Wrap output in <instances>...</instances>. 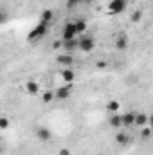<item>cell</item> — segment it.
I'll list each match as a JSON object with an SVG mask.
<instances>
[{"label":"cell","mask_w":153,"mask_h":155,"mask_svg":"<svg viewBox=\"0 0 153 155\" xmlns=\"http://www.w3.org/2000/svg\"><path fill=\"white\" fill-rule=\"evenodd\" d=\"M70 92H72V83H69L67 87H61L56 90V99H67L70 97Z\"/></svg>","instance_id":"cell-4"},{"label":"cell","mask_w":153,"mask_h":155,"mask_svg":"<svg viewBox=\"0 0 153 155\" xmlns=\"http://www.w3.org/2000/svg\"><path fill=\"white\" fill-rule=\"evenodd\" d=\"M150 126H151V130H153V112H151V116H150V123H148Z\"/></svg>","instance_id":"cell-28"},{"label":"cell","mask_w":153,"mask_h":155,"mask_svg":"<svg viewBox=\"0 0 153 155\" xmlns=\"http://www.w3.org/2000/svg\"><path fill=\"white\" fill-rule=\"evenodd\" d=\"M148 123H150V117L146 116V114H137V116H135V124H137V126L142 128V126H146Z\"/></svg>","instance_id":"cell-13"},{"label":"cell","mask_w":153,"mask_h":155,"mask_svg":"<svg viewBox=\"0 0 153 155\" xmlns=\"http://www.w3.org/2000/svg\"><path fill=\"white\" fill-rule=\"evenodd\" d=\"M56 61L58 63H63V65H72L74 63V58H72V54H60L56 58Z\"/></svg>","instance_id":"cell-9"},{"label":"cell","mask_w":153,"mask_h":155,"mask_svg":"<svg viewBox=\"0 0 153 155\" xmlns=\"http://www.w3.org/2000/svg\"><path fill=\"white\" fill-rule=\"evenodd\" d=\"M77 33V27H76V22H69V24H65V27H63V41H67V40H74L76 38Z\"/></svg>","instance_id":"cell-1"},{"label":"cell","mask_w":153,"mask_h":155,"mask_svg":"<svg viewBox=\"0 0 153 155\" xmlns=\"http://www.w3.org/2000/svg\"><path fill=\"white\" fill-rule=\"evenodd\" d=\"M63 49L67 51V52H70V51H74V49H79V40H67V41H63Z\"/></svg>","instance_id":"cell-8"},{"label":"cell","mask_w":153,"mask_h":155,"mask_svg":"<svg viewBox=\"0 0 153 155\" xmlns=\"http://www.w3.org/2000/svg\"><path fill=\"white\" fill-rule=\"evenodd\" d=\"M77 2H81V0H69V7H72V5H76Z\"/></svg>","instance_id":"cell-27"},{"label":"cell","mask_w":153,"mask_h":155,"mask_svg":"<svg viewBox=\"0 0 153 155\" xmlns=\"http://www.w3.org/2000/svg\"><path fill=\"white\" fill-rule=\"evenodd\" d=\"M126 5H128V0H112L108 4V9H110V13L119 15V13H122L126 9Z\"/></svg>","instance_id":"cell-2"},{"label":"cell","mask_w":153,"mask_h":155,"mask_svg":"<svg viewBox=\"0 0 153 155\" xmlns=\"http://www.w3.org/2000/svg\"><path fill=\"white\" fill-rule=\"evenodd\" d=\"M5 18H7V13H5V9H2V15H0V22H5Z\"/></svg>","instance_id":"cell-25"},{"label":"cell","mask_w":153,"mask_h":155,"mask_svg":"<svg viewBox=\"0 0 153 155\" xmlns=\"http://www.w3.org/2000/svg\"><path fill=\"white\" fill-rule=\"evenodd\" d=\"M76 27H77V33L81 35V33H85L86 31V20H76Z\"/></svg>","instance_id":"cell-18"},{"label":"cell","mask_w":153,"mask_h":155,"mask_svg":"<svg viewBox=\"0 0 153 155\" xmlns=\"http://www.w3.org/2000/svg\"><path fill=\"white\" fill-rule=\"evenodd\" d=\"M108 123H110V126L119 128V126H122V116H117V114H114V116L108 119Z\"/></svg>","instance_id":"cell-15"},{"label":"cell","mask_w":153,"mask_h":155,"mask_svg":"<svg viewBox=\"0 0 153 155\" xmlns=\"http://www.w3.org/2000/svg\"><path fill=\"white\" fill-rule=\"evenodd\" d=\"M151 126H142V132H141V135L144 137V139H148V137H151Z\"/></svg>","instance_id":"cell-20"},{"label":"cell","mask_w":153,"mask_h":155,"mask_svg":"<svg viewBox=\"0 0 153 155\" xmlns=\"http://www.w3.org/2000/svg\"><path fill=\"white\" fill-rule=\"evenodd\" d=\"M58 155H72V153H70V150H69V148H61V150L58 152Z\"/></svg>","instance_id":"cell-23"},{"label":"cell","mask_w":153,"mask_h":155,"mask_svg":"<svg viewBox=\"0 0 153 155\" xmlns=\"http://www.w3.org/2000/svg\"><path fill=\"white\" fill-rule=\"evenodd\" d=\"M60 47H63V41H60V40H56V41L52 43V49H60Z\"/></svg>","instance_id":"cell-24"},{"label":"cell","mask_w":153,"mask_h":155,"mask_svg":"<svg viewBox=\"0 0 153 155\" xmlns=\"http://www.w3.org/2000/svg\"><path fill=\"white\" fill-rule=\"evenodd\" d=\"M94 45H96V41H94L92 36H83V38H79V51H83V52L94 51Z\"/></svg>","instance_id":"cell-3"},{"label":"cell","mask_w":153,"mask_h":155,"mask_svg":"<svg viewBox=\"0 0 153 155\" xmlns=\"http://www.w3.org/2000/svg\"><path fill=\"white\" fill-rule=\"evenodd\" d=\"M119 101H108V105H106V108H108V112H112V114H115L117 110H119Z\"/></svg>","instance_id":"cell-19"},{"label":"cell","mask_w":153,"mask_h":155,"mask_svg":"<svg viewBox=\"0 0 153 155\" xmlns=\"http://www.w3.org/2000/svg\"><path fill=\"white\" fill-rule=\"evenodd\" d=\"M151 2H153V0H151Z\"/></svg>","instance_id":"cell-29"},{"label":"cell","mask_w":153,"mask_h":155,"mask_svg":"<svg viewBox=\"0 0 153 155\" xmlns=\"http://www.w3.org/2000/svg\"><path fill=\"white\" fill-rule=\"evenodd\" d=\"M141 18H142V11H135L133 15H132V22H141Z\"/></svg>","instance_id":"cell-21"},{"label":"cell","mask_w":153,"mask_h":155,"mask_svg":"<svg viewBox=\"0 0 153 155\" xmlns=\"http://www.w3.org/2000/svg\"><path fill=\"white\" fill-rule=\"evenodd\" d=\"M36 137H38L40 141H50L52 134H50V130H49V128L40 126V128H36Z\"/></svg>","instance_id":"cell-6"},{"label":"cell","mask_w":153,"mask_h":155,"mask_svg":"<svg viewBox=\"0 0 153 155\" xmlns=\"http://www.w3.org/2000/svg\"><path fill=\"white\" fill-rule=\"evenodd\" d=\"M52 16H54L52 11H50V9H45V11L41 13V16H40V24H45V25H47V24L52 20Z\"/></svg>","instance_id":"cell-14"},{"label":"cell","mask_w":153,"mask_h":155,"mask_svg":"<svg viewBox=\"0 0 153 155\" xmlns=\"http://www.w3.org/2000/svg\"><path fill=\"white\" fill-rule=\"evenodd\" d=\"M115 49H117V51L128 49V38H126L124 35H119V36L115 38Z\"/></svg>","instance_id":"cell-7"},{"label":"cell","mask_w":153,"mask_h":155,"mask_svg":"<svg viewBox=\"0 0 153 155\" xmlns=\"http://www.w3.org/2000/svg\"><path fill=\"white\" fill-rule=\"evenodd\" d=\"M115 143H117V144H121V146H124V144H128V143H130V135H128V134H124V132H121V134H117V135H115Z\"/></svg>","instance_id":"cell-12"},{"label":"cell","mask_w":153,"mask_h":155,"mask_svg":"<svg viewBox=\"0 0 153 155\" xmlns=\"http://www.w3.org/2000/svg\"><path fill=\"white\" fill-rule=\"evenodd\" d=\"M61 78H63L67 83H72V81H74V78H76V74H74V71H72V69H65V71L61 72Z\"/></svg>","instance_id":"cell-16"},{"label":"cell","mask_w":153,"mask_h":155,"mask_svg":"<svg viewBox=\"0 0 153 155\" xmlns=\"http://www.w3.org/2000/svg\"><path fill=\"white\" fill-rule=\"evenodd\" d=\"M25 90L31 94V96H36L40 92V87H38V83L36 81H27V85H25Z\"/></svg>","instance_id":"cell-11"},{"label":"cell","mask_w":153,"mask_h":155,"mask_svg":"<svg viewBox=\"0 0 153 155\" xmlns=\"http://www.w3.org/2000/svg\"><path fill=\"white\" fill-rule=\"evenodd\" d=\"M106 67V61H97V69H105Z\"/></svg>","instance_id":"cell-26"},{"label":"cell","mask_w":153,"mask_h":155,"mask_svg":"<svg viewBox=\"0 0 153 155\" xmlns=\"http://www.w3.org/2000/svg\"><path fill=\"white\" fill-rule=\"evenodd\" d=\"M45 33H47V25H45V24H40L36 29H33V31H31L29 40H31V41H34V40H38L40 36H41V35H45Z\"/></svg>","instance_id":"cell-5"},{"label":"cell","mask_w":153,"mask_h":155,"mask_svg":"<svg viewBox=\"0 0 153 155\" xmlns=\"http://www.w3.org/2000/svg\"><path fill=\"white\" fill-rule=\"evenodd\" d=\"M52 99H56V92L45 90V92H43V96H41V101H43V103H50Z\"/></svg>","instance_id":"cell-17"},{"label":"cell","mask_w":153,"mask_h":155,"mask_svg":"<svg viewBox=\"0 0 153 155\" xmlns=\"http://www.w3.org/2000/svg\"><path fill=\"white\" fill-rule=\"evenodd\" d=\"M7 126H9V119H7V117H2V119H0V128L5 130Z\"/></svg>","instance_id":"cell-22"},{"label":"cell","mask_w":153,"mask_h":155,"mask_svg":"<svg viewBox=\"0 0 153 155\" xmlns=\"http://www.w3.org/2000/svg\"><path fill=\"white\" fill-rule=\"evenodd\" d=\"M135 116H137V114H133V112L124 114V116H122V126H132V124H135Z\"/></svg>","instance_id":"cell-10"}]
</instances>
